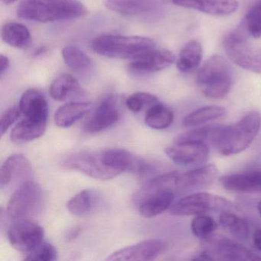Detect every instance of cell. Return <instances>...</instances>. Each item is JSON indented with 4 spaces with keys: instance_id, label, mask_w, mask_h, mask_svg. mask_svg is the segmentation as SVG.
Masks as SVG:
<instances>
[{
    "instance_id": "obj_31",
    "label": "cell",
    "mask_w": 261,
    "mask_h": 261,
    "mask_svg": "<svg viewBox=\"0 0 261 261\" xmlns=\"http://www.w3.org/2000/svg\"><path fill=\"white\" fill-rule=\"evenodd\" d=\"M174 120L172 111L163 103H155L148 109L145 123L154 129H164L170 126Z\"/></svg>"
},
{
    "instance_id": "obj_23",
    "label": "cell",
    "mask_w": 261,
    "mask_h": 261,
    "mask_svg": "<svg viewBox=\"0 0 261 261\" xmlns=\"http://www.w3.org/2000/svg\"><path fill=\"white\" fill-rule=\"evenodd\" d=\"M224 126L218 124H205L204 126L202 125L196 126L195 129H191L175 137L174 143L178 144L189 142H198L205 143L209 146L212 144L216 146L217 142Z\"/></svg>"
},
{
    "instance_id": "obj_32",
    "label": "cell",
    "mask_w": 261,
    "mask_h": 261,
    "mask_svg": "<svg viewBox=\"0 0 261 261\" xmlns=\"http://www.w3.org/2000/svg\"><path fill=\"white\" fill-rule=\"evenodd\" d=\"M62 58L65 64L77 73H85L92 68V61L81 48L68 45L62 50Z\"/></svg>"
},
{
    "instance_id": "obj_5",
    "label": "cell",
    "mask_w": 261,
    "mask_h": 261,
    "mask_svg": "<svg viewBox=\"0 0 261 261\" xmlns=\"http://www.w3.org/2000/svg\"><path fill=\"white\" fill-rule=\"evenodd\" d=\"M244 22L224 40V48L229 59L243 69L261 74V49L250 43Z\"/></svg>"
},
{
    "instance_id": "obj_33",
    "label": "cell",
    "mask_w": 261,
    "mask_h": 261,
    "mask_svg": "<svg viewBox=\"0 0 261 261\" xmlns=\"http://www.w3.org/2000/svg\"><path fill=\"white\" fill-rule=\"evenodd\" d=\"M95 204V194L90 189H85L71 198L67 207L70 213L74 216L82 217L89 214Z\"/></svg>"
},
{
    "instance_id": "obj_11",
    "label": "cell",
    "mask_w": 261,
    "mask_h": 261,
    "mask_svg": "<svg viewBox=\"0 0 261 261\" xmlns=\"http://www.w3.org/2000/svg\"><path fill=\"white\" fill-rule=\"evenodd\" d=\"M166 249L167 243L163 240H146L114 252L107 258V260H152L161 255Z\"/></svg>"
},
{
    "instance_id": "obj_25",
    "label": "cell",
    "mask_w": 261,
    "mask_h": 261,
    "mask_svg": "<svg viewBox=\"0 0 261 261\" xmlns=\"http://www.w3.org/2000/svg\"><path fill=\"white\" fill-rule=\"evenodd\" d=\"M46 123L25 118L13 128L10 139L13 143L18 145L30 143L45 134Z\"/></svg>"
},
{
    "instance_id": "obj_34",
    "label": "cell",
    "mask_w": 261,
    "mask_h": 261,
    "mask_svg": "<svg viewBox=\"0 0 261 261\" xmlns=\"http://www.w3.org/2000/svg\"><path fill=\"white\" fill-rule=\"evenodd\" d=\"M192 233L200 239H208L218 228V224L212 218L205 215H197L191 224Z\"/></svg>"
},
{
    "instance_id": "obj_4",
    "label": "cell",
    "mask_w": 261,
    "mask_h": 261,
    "mask_svg": "<svg viewBox=\"0 0 261 261\" xmlns=\"http://www.w3.org/2000/svg\"><path fill=\"white\" fill-rule=\"evenodd\" d=\"M261 115L248 113L241 120L230 126H224L217 142L216 147L223 155H236L249 147L259 133Z\"/></svg>"
},
{
    "instance_id": "obj_9",
    "label": "cell",
    "mask_w": 261,
    "mask_h": 261,
    "mask_svg": "<svg viewBox=\"0 0 261 261\" xmlns=\"http://www.w3.org/2000/svg\"><path fill=\"white\" fill-rule=\"evenodd\" d=\"M8 238L16 250L27 254L44 241V230L34 221L19 220L10 226Z\"/></svg>"
},
{
    "instance_id": "obj_3",
    "label": "cell",
    "mask_w": 261,
    "mask_h": 261,
    "mask_svg": "<svg viewBox=\"0 0 261 261\" xmlns=\"http://www.w3.org/2000/svg\"><path fill=\"white\" fill-rule=\"evenodd\" d=\"M196 81L205 97L215 100L222 99L231 88L233 71L224 57L215 55L211 56L200 68Z\"/></svg>"
},
{
    "instance_id": "obj_41",
    "label": "cell",
    "mask_w": 261,
    "mask_h": 261,
    "mask_svg": "<svg viewBox=\"0 0 261 261\" xmlns=\"http://www.w3.org/2000/svg\"><path fill=\"white\" fill-rule=\"evenodd\" d=\"M79 233H80V229L79 227H74L68 231V234H67V240L68 241H72L74 238H77L79 236Z\"/></svg>"
},
{
    "instance_id": "obj_2",
    "label": "cell",
    "mask_w": 261,
    "mask_h": 261,
    "mask_svg": "<svg viewBox=\"0 0 261 261\" xmlns=\"http://www.w3.org/2000/svg\"><path fill=\"white\" fill-rule=\"evenodd\" d=\"M152 39L143 36L102 35L91 42L97 54L111 59H134L155 48Z\"/></svg>"
},
{
    "instance_id": "obj_28",
    "label": "cell",
    "mask_w": 261,
    "mask_h": 261,
    "mask_svg": "<svg viewBox=\"0 0 261 261\" xmlns=\"http://www.w3.org/2000/svg\"><path fill=\"white\" fill-rule=\"evenodd\" d=\"M202 59V47L197 41L188 42L180 51L177 59V68L181 72H190L199 66Z\"/></svg>"
},
{
    "instance_id": "obj_38",
    "label": "cell",
    "mask_w": 261,
    "mask_h": 261,
    "mask_svg": "<svg viewBox=\"0 0 261 261\" xmlns=\"http://www.w3.org/2000/svg\"><path fill=\"white\" fill-rule=\"evenodd\" d=\"M21 114H22L19 107L10 108L2 114L0 119V133L2 137L8 131L10 126L21 117Z\"/></svg>"
},
{
    "instance_id": "obj_10",
    "label": "cell",
    "mask_w": 261,
    "mask_h": 261,
    "mask_svg": "<svg viewBox=\"0 0 261 261\" xmlns=\"http://www.w3.org/2000/svg\"><path fill=\"white\" fill-rule=\"evenodd\" d=\"M100 153L105 164L120 174L126 172L144 175L152 170L150 163L125 149H106Z\"/></svg>"
},
{
    "instance_id": "obj_14",
    "label": "cell",
    "mask_w": 261,
    "mask_h": 261,
    "mask_svg": "<svg viewBox=\"0 0 261 261\" xmlns=\"http://www.w3.org/2000/svg\"><path fill=\"white\" fill-rule=\"evenodd\" d=\"M120 114L115 97L103 99L96 108L91 117L84 126L85 132L89 134L100 132L115 124Z\"/></svg>"
},
{
    "instance_id": "obj_17",
    "label": "cell",
    "mask_w": 261,
    "mask_h": 261,
    "mask_svg": "<svg viewBox=\"0 0 261 261\" xmlns=\"http://www.w3.org/2000/svg\"><path fill=\"white\" fill-rule=\"evenodd\" d=\"M220 182L229 192L259 193L261 192V171H247L224 175Z\"/></svg>"
},
{
    "instance_id": "obj_36",
    "label": "cell",
    "mask_w": 261,
    "mask_h": 261,
    "mask_svg": "<svg viewBox=\"0 0 261 261\" xmlns=\"http://www.w3.org/2000/svg\"><path fill=\"white\" fill-rule=\"evenodd\" d=\"M159 102L158 98L153 94L146 92H137L126 99V105L129 111L138 113L144 108H150Z\"/></svg>"
},
{
    "instance_id": "obj_21",
    "label": "cell",
    "mask_w": 261,
    "mask_h": 261,
    "mask_svg": "<svg viewBox=\"0 0 261 261\" xmlns=\"http://www.w3.org/2000/svg\"><path fill=\"white\" fill-rule=\"evenodd\" d=\"M143 195L139 211L142 216L147 218H153L170 208L175 198L172 190L156 191Z\"/></svg>"
},
{
    "instance_id": "obj_19",
    "label": "cell",
    "mask_w": 261,
    "mask_h": 261,
    "mask_svg": "<svg viewBox=\"0 0 261 261\" xmlns=\"http://www.w3.org/2000/svg\"><path fill=\"white\" fill-rule=\"evenodd\" d=\"M108 10L127 16H145L160 9V0H105Z\"/></svg>"
},
{
    "instance_id": "obj_6",
    "label": "cell",
    "mask_w": 261,
    "mask_h": 261,
    "mask_svg": "<svg viewBox=\"0 0 261 261\" xmlns=\"http://www.w3.org/2000/svg\"><path fill=\"white\" fill-rule=\"evenodd\" d=\"M42 204V187L34 181L27 180L12 195L7 205V212L13 221L29 219L40 212Z\"/></svg>"
},
{
    "instance_id": "obj_43",
    "label": "cell",
    "mask_w": 261,
    "mask_h": 261,
    "mask_svg": "<svg viewBox=\"0 0 261 261\" xmlns=\"http://www.w3.org/2000/svg\"><path fill=\"white\" fill-rule=\"evenodd\" d=\"M257 208L258 211H259V214L261 215V201L258 203Z\"/></svg>"
},
{
    "instance_id": "obj_7",
    "label": "cell",
    "mask_w": 261,
    "mask_h": 261,
    "mask_svg": "<svg viewBox=\"0 0 261 261\" xmlns=\"http://www.w3.org/2000/svg\"><path fill=\"white\" fill-rule=\"evenodd\" d=\"M233 208L232 203L224 197L198 192L183 197L171 206L169 212L175 216H197L212 212L231 211Z\"/></svg>"
},
{
    "instance_id": "obj_16",
    "label": "cell",
    "mask_w": 261,
    "mask_h": 261,
    "mask_svg": "<svg viewBox=\"0 0 261 261\" xmlns=\"http://www.w3.org/2000/svg\"><path fill=\"white\" fill-rule=\"evenodd\" d=\"M172 3L178 7L215 16H229L238 8L237 0H172Z\"/></svg>"
},
{
    "instance_id": "obj_13",
    "label": "cell",
    "mask_w": 261,
    "mask_h": 261,
    "mask_svg": "<svg viewBox=\"0 0 261 261\" xmlns=\"http://www.w3.org/2000/svg\"><path fill=\"white\" fill-rule=\"evenodd\" d=\"M210 146L198 142L178 143L166 148L167 156L178 166H189L200 164L207 160Z\"/></svg>"
},
{
    "instance_id": "obj_1",
    "label": "cell",
    "mask_w": 261,
    "mask_h": 261,
    "mask_svg": "<svg viewBox=\"0 0 261 261\" xmlns=\"http://www.w3.org/2000/svg\"><path fill=\"white\" fill-rule=\"evenodd\" d=\"M88 13L79 0H22L17 9L19 17L39 22L79 19Z\"/></svg>"
},
{
    "instance_id": "obj_42",
    "label": "cell",
    "mask_w": 261,
    "mask_h": 261,
    "mask_svg": "<svg viewBox=\"0 0 261 261\" xmlns=\"http://www.w3.org/2000/svg\"><path fill=\"white\" fill-rule=\"evenodd\" d=\"M2 1L6 5H10V4H14L16 0H2Z\"/></svg>"
},
{
    "instance_id": "obj_27",
    "label": "cell",
    "mask_w": 261,
    "mask_h": 261,
    "mask_svg": "<svg viewBox=\"0 0 261 261\" xmlns=\"http://www.w3.org/2000/svg\"><path fill=\"white\" fill-rule=\"evenodd\" d=\"M81 91V86L74 76L64 74L59 76L50 85L51 97L58 101H64Z\"/></svg>"
},
{
    "instance_id": "obj_18",
    "label": "cell",
    "mask_w": 261,
    "mask_h": 261,
    "mask_svg": "<svg viewBox=\"0 0 261 261\" xmlns=\"http://www.w3.org/2000/svg\"><path fill=\"white\" fill-rule=\"evenodd\" d=\"M218 175L215 165H206L182 174H178L177 190L195 191L210 186Z\"/></svg>"
},
{
    "instance_id": "obj_22",
    "label": "cell",
    "mask_w": 261,
    "mask_h": 261,
    "mask_svg": "<svg viewBox=\"0 0 261 261\" xmlns=\"http://www.w3.org/2000/svg\"><path fill=\"white\" fill-rule=\"evenodd\" d=\"M31 165L22 154H14L9 157L0 170V186L2 189L18 178H25L31 172Z\"/></svg>"
},
{
    "instance_id": "obj_39",
    "label": "cell",
    "mask_w": 261,
    "mask_h": 261,
    "mask_svg": "<svg viewBox=\"0 0 261 261\" xmlns=\"http://www.w3.org/2000/svg\"><path fill=\"white\" fill-rule=\"evenodd\" d=\"M10 66V59L7 56L1 55L0 56V75L2 77Z\"/></svg>"
},
{
    "instance_id": "obj_20",
    "label": "cell",
    "mask_w": 261,
    "mask_h": 261,
    "mask_svg": "<svg viewBox=\"0 0 261 261\" xmlns=\"http://www.w3.org/2000/svg\"><path fill=\"white\" fill-rule=\"evenodd\" d=\"M19 108L25 118L47 123L48 105L45 96L36 89H30L23 93L19 101Z\"/></svg>"
},
{
    "instance_id": "obj_40",
    "label": "cell",
    "mask_w": 261,
    "mask_h": 261,
    "mask_svg": "<svg viewBox=\"0 0 261 261\" xmlns=\"http://www.w3.org/2000/svg\"><path fill=\"white\" fill-rule=\"evenodd\" d=\"M253 243L254 247L261 252V229H257L253 233Z\"/></svg>"
},
{
    "instance_id": "obj_8",
    "label": "cell",
    "mask_w": 261,
    "mask_h": 261,
    "mask_svg": "<svg viewBox=\"0 0 261 261\" xmlns=\"http://www.w3.org/2000/svg\"><path fill=\"white\" fill-rule=\"evenodd\" d=\"M65 169L77 171L91 178L99 180H109L120 175L102 160L100 152H79L71 154L62 162Z\"/></svg>"
},
{
    "instance_id": "obj_30",
    "label": "cell",
    "mask_w": 261,
    "mask_h": 261,
    "mask_svg": "<svg viewBox=\"0 0 261 261\" xmlns=\"http://www.w3.org/2000/svg\"><path fill=\"white\" fill-rule=\"evenodd\" d=\"M219 222L227 232L240 240H246L250 233L248 222L231 211H224L220 215Z\"/></svg>"
},
{
    "instance_id": "obj_26",
    "label": "cell",
    "mask_w": 261,
    "mask_h": 261,
    "mask_svg": "<svg viewBox=\"0 0 261 261\" xmlns=\"http://www.w3.org/2000/svg\"><path fill=\"white\" fill-rule=\"evenodd\" d=\"M3 40L10 46L27 49L32 45V36L25 25L19 22H8L2 27Z\"/></svg>"
},
{
    "instance_id": "obj_37",
    "label": "cell",
    "mask_w": 261,
    "mask_h": 261,
    "mask_svg": "<svg viewBox=\"0 0 261 261\" xmlns=\"http://www.w3.org/2000/svg\"><path fill=\"white\" fill-rule=\"evenodd\" d=\"M58 252L54 245L42 241L39 246L25 254V259L34 261H53L57 259Z\"/></svg>"
},
{
    "instance_id": "obj_29",
    "label": "cell",
    "mask_w": 261,
    "mask_h": 261,
    "mask_svg": "<svg viewBox=\"0 0 261 261\" xmlns=\"http://www.w3.org/2000/svg\"><path fill=\"white\" fill-rule=\"evenodd\" d=\"M225 109L223 107L216 105L203 107L186 116L183 120V124L188 127L202 126L209 122L221 118L225 115Z\"/></svg>"
},
{
    "instance_id": "obj_15",
    "label": "cell",
    "mask_w": 261,
    "mask_h": 261,
    "mask_svg": "<svg viewBox=\"0 0 261 261\" xmlns=\"http://www.w3.org/2000/svg\"><path fill=\"white\" fill-rule=\"evenodd\" d=\"M210 252L214 259L224 260H259L261 256L252 252L240 243L232 240L221 238L212 241Z\"/></svg>"
},
{
    "instance_id": "obj_35",
    "label": "cell",
    "mask_w": 261,
    "mask_h": 261,
    "mask_svg": "<svg viewBox=\"0 0 261 261\" xmlns=\"http://www.w3.org/2000/svg\"><path fill=\"white\" fill-rule=\"evenodd\" d=\"M243 22L249 36L253 39L261 38V0L249 10Z\"/></svg>"
},
{
    "instance_id": "obj_24",
    "label": "cell",
    "mask_w": 261,
    "mask_h": 261,
    "mask_svg": "<svg viewBox=\"0 0 261 261\" xmlns=\"http://www.w3.org/2000/svg\"><path fill=\"white\" fill-rule=\"evenodd\" d=\"M91 110L88 102H71L61 107L55 114V122L59 127L68 128L83 118Z\"/></svg>"
},
{
    "instance_id": "obj_12",
    "label": "cell",
    "mask_w": 261,
    "mask_h": 261,
    "mask_svg": "<svg viewBox=\"0 0 261 261\" xmlns=\"http://www.w3.org/2000/svg\"><path fill=\"white\" fill-rule=\"evenodd\" d=\"M175 60L176 58L172 51L154 48L134 59L128 66V70L136 75L152 74L169 68Z\"/></svg>"
}]
</instances>
